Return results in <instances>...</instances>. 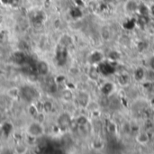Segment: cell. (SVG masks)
Listing matches in <instances>:
<instances>
[{"label": "cell", "instance_id": "1", "mask_svg": "<svg viewBox=\"0 0 154 154\" xmlns=\"http://www.w3.org/2000/svg\"><path fill=\"white\" fill-rule=\"evenodd\" d=\"M37 91L31 86H23L20 88V97L26 102H32L37 97Z\"/></svg>", "mask_w": 154, "mask_h": 154}, {"label": "cell", "instance_id": "2", "mask_svg": "<svg viewBox=\"0 0 154 154\" xmlns=\"http://www.w3.org/2000/svg\"><path fill=\"white\" fill-rule=\"evenodd\" d=\"M27 133L30 137H39L43 134V127L41 122H32L27 127Z\"/></svg>", "mask_w": 154, "mask_h": 154}, {"label": "cell", "instance_id": "3", "mask_svg": "<svg viewBox=\"0 0 154 154\" xmlns=\"http://www.w3.org/2000/svg\"><path fill=\"white\" fill-rule=\"evenodd\" d=\"M58 125L61 129L65 130V129L69 128L71 125V119H70V116H69V114H67V113L61 114L58 118Z\"/></svg>", "mask_w": 154, "mask_h": 154}, {"label": "cell", "instance_id": "4", "mask_svg": "<svg viewBox=\"0 0 154 154\" xmlns=\"http://www.w3.org/2000/svg\"><path fill=\"white\" fill-rule=\"evenodd\" d=\"M36 69L38 71V73L42 76H45L49 73V70H50V68H49V65L46 61L44 60H40L38 61L37 65H36Z\"/></svg>", "mask_w": 154, "mask_h": 154}, {"label": "cell", "instance_id": "5", "mask_svg": "<svg viewBox=\"0 0 154 154\" xmlns=\"http://www.w3.org/2000/svg\"><path fill=\"white\" fill-rule=\"evenodd\" d=\"M13 59L17 64H23L26 61V55L23 52V51L19 50V51H16L14 52Z\"/></svg>", "mask_w": 154, "mask_h": 154}, {"label": "cell", "instance_id": "6", "mask_svg": "<svg viewBox=\"0 0 154 154\" xmlns=\"http://www.w3.org/2000/svg\"><path fill=\"white\" fill-rule=\"evenodd\" d=\"M13 129H14L13 125L11 123H8V122L4 123L2 127H1V131L5 137H8L11 134V133L13 132Z\"/></svg>", "mask_w": 154, "mask_h": 154}, {"label": "cell", "instance_id": "7", "mask_svg": "<svg viewBox=\"0 0 154 154\" xmlns=\"http://www.w3.org/2000/svg\"><path fill=\"white\" fill-rule=\"evenodd\" d=\"M8 96L11 98L16 99L18 97H20V89L16 88H13L11 89L8 90Z\"/></svg>", "mask_w": 154, "mask_h": 154}, {"label": "cell", "instance_id": "8", "mask_svg": "<svg viewBox=\"0 0 154 154\" xmlns=\"http://www.w3.org/2000/svg\"><path fill=\"white\" fill-rule=\"evenodd\" d=\"M43 15L42 13H37L35 14L34 17H33V23H42L43 22Z\"/></svg>", "mask_w": 154, "mask_h": 154}, {"label": "cell", "instance_id": "9", "mask_svg": "<svg viewBox=\"0 0 154 154\" xmlns=\"http://www.w3.org/2000/svg\"><path fill=\"white\" fill-rule=\"evenodd\" d=\"M42 109L45 111V112H50L51 109H52V103L51 101H45L43 104H42Z\"/></svg>", "mask_w": 154, "mask_h": 154}, {"label": "cell", "instance_id": "10", "mask_svg": "<svg viewBox=\"0 0 154 154\" xmlns=\"http://www.w3.org/2000/svg\"><path fill=\"white\" fill-rule=\"evenodd\" d=\"M28 113L32 116H37V115H38V109L36 108L35 106H30L29 108H28Z\"/></svg>", "mask_w": 154, "mask_h": 154}, {"label": "cell", "instance_id": "11", "mask_svg": "<svg viewBox=\"0 0 154 154\" xmlns=\"http://www.w3.org/2000/svg\"><path fill=\"white\" fill-rule=\"evenodd\" d=\"M62 97H63V98H64L65 100L69 101V99H71V97H72V94H71V92H70V91L66 90V91H64V92L62 93Z\"/></svg>", "mask_w": 154, "mask_h": 154}, {"label": "cell", "instance_id": "12", "mask_svg": "<svg viewBox=\"0 0 154 154\" xmlns=\"http://www.w3.org/2000/svg\"><path fill=\"white\" fill-rule=\"evenodd\" d=\"M4 5H12V3H13V0H0Z\"/></svg>", "mask_w": 154, "mask_h": 154}]
</instances>
